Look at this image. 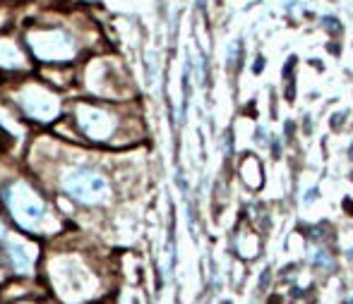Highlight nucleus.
<instances>
[{
	"label": "nucleus",
	"mask_w": 353,
	"mask_h": 304,
	"mask_svg": "<svg viewBox=\"0 0 353 304\" xmlns=\"http://www.w3.org/2000/svg\"><path fill=\"white\" fill-rule=\"evenodd\" d=\"M63 189L74 202L92 206V204H101L106 199L108 182L101 173L92 171V168H74L63 177Z\"/></svg>",
	"instance_id": "obj_2"
},
{
	"label": "nucleus",
	"mask_w": 353,
	"mask_h": 304,
	"mask_svg": "<svg viewBox=\"0 0 353 304\" xmlns=\"http://www.w3.org/2000/svg\"><path fill=\"white\" fill-rule=\"evenodd\" d=\"M56 278H58V287H61L58 292L65 295L68 300H72V297L77 300V297H82L84 295L82 281H92V276H89L82 266H77L72 259L56 263Z\"/></svg>",
	"instance_id": "obj_4"
},
{
	"label": "nucleus",
	"mask_w": 353,
	"mask_h": 304,
	"mask_svg": "<svg viewBox=\"0 0 353 304\" xmlns=\"http://www.w3.org/2000/svg\"><path fill=\"white\" fill-rule=\"evenodd\" d=\"M22 304H32V302H22Z\"/></svg>",
	"instance_id": "obj_6"
},
{
	"label": "nucleus",
	"mask_w": 353,
	"mask_h": 304,
	"mask_svg": "<svg viewBox=\"0 0 353 304\" xmlns=\"http://www.w3.org/2000/svg\"><path fill=\"white\" fill-rule=\"evenodd\" d=\"M5 204L14 223L27 232H41L48 221L46 202L27 182H14L5 189Z\"/></svg>",
	"instance_id": "obj_1"
},
{
	"label": "nucleus",
	"mask_w": 353,
	"mask_h": 304,
	"mask_svg": "<svg viewBox=\"0 0 353 304\" xmlns=\"http://www.w3.org/2000/svg\"><path fill=\"white\" fill-rule=\"evenodd\" d=\"M0 252L14 268V273H22V276L32 273L34 263H37V247L24 237L10 232L3 221H0Z\"/></svg>",
	"instance_id": "obj_3"
},
{
	"label": "nucleus",
	"mask_w": 353,
	"mask_h": 304,
	"mask_svg": "<svg viewBox=\"0 0 353 304\" xmlns=\"http://www.w3.org/2000/svg\"><path fill=\"white\" fill-rule=\"evenodd\" d=\"M22 103L27 108L29 116H34L37 120H51L58 111V103L51 94H46L43 89H29L22 96Z\"/></svg>",
	"instance_id": "obj_5"
}]
</instances>
